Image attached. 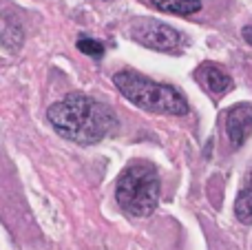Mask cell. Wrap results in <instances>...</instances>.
<instances>
[{
	"label": "cell",
	"instance_id": "9",
	"mask_svg": "<svg viewBox=\"0 0 252 250\" xmlns=\"http://www.w3.org/2000/svg\"><path fill=\"white\" fill-rule=\"evenodd\" d=\"M235 215L241 224H252V177L248 180V184L239 190L235 202Z\"/></svg>",
	"mask_w": 252,
	"mask_h": 250
},
{
	"label": "cell",
	"instance_id": "2",
	"mask_svg": "<svg viewBox=\"0 0 252 250\" xmlns=\"http://www.w3.org/2000/svg\"><path fill=\"white\" fill-rule=\"evenodd\" d=\"M115 87L128 102L151 113L161 115H186L188 102L175 87L148 80L146 75L135 71H120L113 78Z\"/></svg>",
	"mask_w": 252,
	"mask_h": 250
},
{
	"label": "cell",
	"instance_id": "1",
	"mask_svg": "<svg viewBox=\"0 0 252 250\" xmlns=\"http://www.w3.org/2000/svg\"><path fill=\"white\" fill-rule=\"evenodd\" d=\"M47 120L58 135L80 146L102 142L118 124V118L109 106L82 93H71L51 104Z\"/></svg>",
	"mask_w": 252,
	"mask_h": 250
},
{
	"label": "cell",
	"instance_id": "6",
	"mask_svg": "<svg viewBox=\"0 0 252 250\" xmlns=\"http://www.w3.org/2000/svg\"><path fill=\"white\" fill-rule=\"evenodd\" d=\"M195 78H197V82L208 93H213V95H226V93L232 91V87H235L230 75H228L221 66L215 64V62H204V64L197 69Z\"/></svg>",
	"mask_w": 252,
	"mask_h": 250
},
{
	"label": "cell",
	"instance_id": "5",
	"mask_svg": "<svg viewBox=\"0 0 252 250\" xmlns=\"http://www.w3.org/2000/svg\"><path fill=\"white\" fill-rule=\"evenodd\" d=\"M226 133L235 146H244L252 135V104L241 102L232 106L226 115Z\"/></svg>",
	"mask_w": 252,
	"mask_h": 250
},
{
	"label": "cell",
	"instance_id": "3",
	"mask_svg": "<svg viewBox=\"0 0 252 250\" xmlns=\"http://www.w3.org/2000/svg\"><path fill=\"white\" fill-rule=\"evenodd\" d=\"M159 175L151 162L135 159L122 171L115 186L120 208L133 217H148L159 204Z\"/></svg>",
	"mask_w": 252,
	"mask_h": 250
},
{
	"label": "cell",
	"instance_id": "10",
	"mask_svg": "<svg viewBox=\"0 0 252 250\" xmlns=\"http://www.w3.org/2000/svg\"><path fill=\"white\" fill-rule=\"evenodd\" d=\"M78 49L82 53H87V56H91V58H102L104 56V44L97 42V40H93V38H87V35L78 40Z\"/></svg>",
	"mask_w": 252,
	"mask_h": 250
},
{
	"label": "cell",
	"instance_id": "4",
	"mask_svg": "<svg viewBox=\"0 0 252 250\" xmlns=\"http://www.w3.org/2000/svg\"><path fill=\"white\" fill-rule=\"evenodd\" d=\"M130 35L139 44H144L148 49H155V51H175L182 44V33L177 29L168 27L166 22L148 20V18L133 22Z\"/></svg>",
	"mask_w": 252,
	"mask_h": 250
},
{
	"label": "cell",
	"instance_id": "11",
	"mask_svg": "<svg viewBox=\"0 0 252 250\" xmlns=\"http://www.w3.org/2000/svg\"><path fill=\"white\" fill-rule=\"evenodd\" d=\"M241 33H244V40L248 44H252V27H244V31H241Z\"/></svg>",
	"mask_w": 252,
	"mask_h": 250
},
{
	"label": "cell",
	"instance_id": "8",
	"mask_svg": "<svg viewBox=\"0 0 252 250\" xmlns=\"http://www.w3.org/2000/svg\"><path fill=\"white\" fill-rule=\"evenodd\" d=\"M159 11L177 13V16H190L201 9V0H151Z\"/></svg>",
	"mask_w": 252,
	"mask_h": 250
},
{
	"label": "cell",
	"instance_id": "7",
	"mask_svg": "<svg viewBox=\"0 0 252 250\" xmlns=\"http://www.w3.org/2000/svg\"><path fill=\"white\" fill-rule=\"evenodd\" d=\"M0 42L4 44L7 49L16 51L18 47L22 44V29L18 25V20L7 16H0Z\"/></svg>",
	"mask_w": 252,
	"mask_h": 250
}]
</instances>
